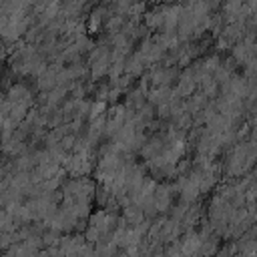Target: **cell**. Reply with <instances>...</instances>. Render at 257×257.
<instances>
[{"label":"cell","instance_id":"obj_1","mask_svg":"<svg viewBox=\"0 0 257 257\" xmlns=\"http://www.w3.org/2000/svg\"><path fill=\"white\" fill-rule=\"evenodd\" d=\"M0 171H2V159H0Z\"/></svg>","mask_w":257,"mask_h":257}]
</instances>
